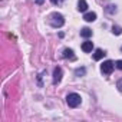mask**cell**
Instances as JSON below:
<instances>
[{
  "label": "cell",
  "mask_w": 122,
  "mask_h": 122,
  "mask_svg": "<svg viewBox=\"0 0 122 122\" xmlns=\"http://www.w3.org/2000/svg\"><path fill=\"white\" fill-rule=\"evenodd\" d=\"M101 71L105 75H111L112 71H113V62L112 60H105V62L102 63V66H101Z\"/></svg>",
  "instance_id": "obj_3"
},
{
  "label": "cell",
  "mask_w": 122,
  "mask_h": 122,
  "mask_svg": "<svg viewBox=\"0 0 122 122\" xmlns=\"http://www.w3.org/2000/svg\"><path fill=\"white\" fill-rule=\"evenodd\" d=\"M66 102H68V105H69L71 108H76V106L81 105L82 98H81V95H78V93H69L68 98H66Z\"/></svg>",
  "instance_id": "obj_1"
},
{
  "label": "cell",
  "mask_w": 122,
  "mask_h": 122,
  "mask_svg": "<svg viewBox=\"0 0 122 122\" xmlns=\"http://www.w3.org/2000/svg\"><path fill=\"white\" fill-rule=\"evenodd\" d=\"M115 66L122 71V60H116V62H115Z\"/></svg>",
  "instance_id": "obj_14"
},
{
  "label": "cell",
  "mask_w": 122,
  "mask_h": 122,
  "mask_svg": "<svg viewBox=\"0 0 122 122\" xmlns=\"http://www.w3.org/2000/svg\"><path fill=\"white\" fill-rule=\"evenodd\" d=\"M81 36H82V37H85V39H88V37H91V36H92V30H91L89 27H83V29L81 30Z\"/></svg>",
  "instance_id": "obj_8"
},
{
  "label": "cell",
  "mask_w": 122,
  "mask_h": 122,
  "mask_svg": "<svg viewBox=\"0 0 122 122\" xmlns=\"http://www.w3.org/2000/svg\"><path fill=\"white\" fill-rule=\"evenodd\" d=\"M50 2H52L53 5H60L62 2H65V0H50Z\"/></svg>",
  "instance_id": "obj_15"
},
{
  "label": "cell",
  "mask_w": 122,
  "mask_h": 122,
  "mask_svg": "<svg viewBox=\"0 0 122 122\" xmlns=\"http://www.w3.org/2000/svg\"><path fill=\"white\" fill-rule=\"evenodd\" d=\"M78 10H79V12H86V10H88V3L85 2V0H79V3H78Z\"/></svg>",
  "instance_id": "obj_10"
},
{
  "label": "cell",
  "mask_w": 122,
  "mask_h": 122,
  "mask_svg": "<svg viewBox=\"0 0 122 122\" xmlns=\"http://www.w3.org/2000/svg\"><path fill=\"white\" fill-rule=\"evenodd\" d=\"M92 49H93V43H92V42L86 40V42L82 43V50H83V52L89 53V52H92Z\"/></svg>",
  "instance_id": "obj_5"
},
{
  "label": "cell",
  "mask_w": 122,
  "mask_h": 122,
  "mask_svg": "<svg viewBox=\"0 0 122 122\" xmlns=\"http://www.w3.org/2000/svg\"><path fill=\"white\" fill-rule=\"evenodd\" d=\"M118 88H119V91L122 92V79H121V81L118 82Z\"/></svg>",
  "instance_id": "obj_16"
},
{
  "label": "cell",
  "mask_w": 122,
  "mask_h": 122,
  "mask_svg": "<svg viewBox=\"0 0 122 122\" xmlns=\"http://www.w3.org/2000/svg\"><path fill=\"white\" fill-rule=\"evenodd\" d=\"M103 56H105V52H103L102 49H96L95 53H93V59H95V60H101Z\"/></svg>",
  "instance_id": "obj_9"
},
{
  "label": "cell",
  "mask_w": 122,
  "mask_h": 122,
  "mask_svg": "<svg viewBox=\"0 0 122 122\" xmlns=\"http://www.w3.org/2000/svg\"><path fill=\"white\" fill-rule=\"evenodd\" d=\"M112 33H113V35H121V33H122V27L113 26V27H112Z\"/></svg>",
  "instance_id": "obj_13"
},
{
  "label": "cell",
  "mask_w": 122,
  "mask_h": 122,
  "mask_svg": "<svg viewBox=\"0 0 122 122\" xmlns=\"http://www.w3.org/2000/svg\"><path fill=\"white\" fill-rule=\"evenodd\" d=\"M35 2H36V3H37V5H42V3H43V2H45V0H35Z\"/></svg>",
  "instance_id": "obj_17"
},
{
  "label": "cell",
  "mask_w": 122,
  "mask_h": 122,
  "mask_svg": "<svg viewBox=\"0 0 122 122\" xmlns=\"http://www.w3.org/2000/svg\"><path fill=\"white\" fill-rule=\"evenodd\" d=\"M62 56L66 57V59H71V60H75V59H76V56L73 55V50H72V49H65L63 53H62Z\"/></svg>",
  "instance_id": "obj_6"
},
{
  "label": "cell",
  "mask_w": 122,
  "mask_h": 122,
  "mask_svg": "<svg viewBox=\"0 0 122 122\" xmlns=\"http://www.w3.org/2000/svg\"><path fill=\"white\" fill-rule=\"evenodd\" d=\"M106 12L108 13H116V6L115 5H108L106 6Z\"/></svg>",
  "instance_id": "obj_12"
},
{
  "label": "cell",
  "mask_w": 122,
  "mask_h": 122,
  "mask_svg": "<svg viewBox=\"0 0 122 122\" xmlns=\"http://www.w3.org/2000/svg\"><path fill=\"white\" fill-rule=\"evenodd\" d=\"M121 50H122V47H121Z\"/></svg>",
  "instance_id": "obj_18"
},
{
  "label": "cell",
  "mask_w": 122,
  "mask_h": 122,
  "mask_svg": "<svg viewBox=\"0 0 122 122\" xmlns=\"http://www.w3.org/2000/svg\"><path fill=\"white\" fill-rule=\"evenodd\" d=\"M62 69H60L59 66L57 68H55V71H53V85H57L60 81H62Z\"/></svg>",
  "instance_id": "obj_4"
},
{
  "label": "cell",
  "mask_w": 122,
  "mask_h": 122,
  "mask_svg": "<svg viewBox=\"0 0 122 122\" xmlns=\"http://www.w3.org/2000/svg\"><path fill=\"white\" fill-rule=\"evenodd\" d=\"M83 19H85L86 22H95V20H96V13H93V12H89V13H85V16H83Z\"/></svg>",
  "instance_id": "obj_7"
},
{
  "label": "cell",
  "mask_w": 122,
  "mask_h": 122,
  "mask_svg": "<svg viewBox=\"0 0 122 122\" xmlns=\"http://www.w3.org/2000/svg\"><path fill=\"white\" fill-rule=\"evenodd\" d=\"M85 73H86V69H85V68H78V69L75 71V75H76V76H83Z\"/></svg>",
  "instance_id": "obj_11"
},
{
  "label": "cell",
  "mask_w": 122,
  "mask_h": 122,
  "mask_svg": "<svg viewBox=\"0 0 122 122\" xmlns=\"http://www.w3.org/2000/svg\"><path fill=\"white\" fill-rule=\"evenodd\" d=\"M63 23H65V19L60 13H53L50 16V25L53 27H60V26H63Z\"/></svg>",
  "instance_id": "obj_2"
}]
</instances>
